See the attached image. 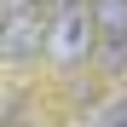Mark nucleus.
<instances>
[{"instance_id":"5","label":"nucleus","mask_w":127,"mask_h":127,"mask_svg":"<svg viewBox=\"0 0 127 127\" xmlns=\"http://www.w3.org/2000/svg\"><path fill=\"white\" fill-rule=\"evenodd\" d=\"M35 6H46V12H52V0H6V12H35Z\"/></svg>"},{"instance_id":"4","label":"nucleus","mask_w":127,"mask_h":127,"mask_svg":"<svg viewBox=\"0 0 127 127\" xmlns=\"http://www.w3.org/2000/svg\"><path fill=\"white\" fill-rule=\"evenodd\" d=\"M81 127H127V93H116L110 104H98V110L81 121Z\"/></svg>"},{"instance_id":"6","label":"nucleus","mask_w":127,"mask_h":127,"mask_svg":"<svg viewBox=\"0 0 127 127\" xmlns=\"http://www.w3.org/2000/svg\"><path fill=\"white\" fill-rule=\"evenodd\" d=\"M52 6H93V0H52Z\"/></svg>"},{"instance_id":"1","label":"nucleus","mask_w":127,"mask_h":127,"mask_svg":"<svg viewBox=\"0 0 127 127\" xmlns=\"http://www.w3.org/2000/svg\"><path fill=\"white\" fill-rule=\"evenodd\" d=\"M104 46L93 6H52V35H46V58L52 64H81L87 52Z\"/></svg>"},{"instance_id":"3","label":"nucleus","mask_w":127,"mask_h":127,"mask_svg":"<svg viewBox=\"0 0 127 127\" xmlns=\"http://www.w3.org/2000/svg\"><path fill=\"white\" fill-rule=\"evenodd\" d=\"M93 17L104 46H127V0H93Z\"/></svg>"},{"instance_id":"2","label":"nucleus","mask_w":127,"mask_h":127,"mask_svg":"<svg viewBox=\"0 0 127 127\" xmlns=\"http://www.w3.org/2000/svg\"><path fill=\"white\" fill-rule=\"evenodd\" d=\"M46 35H52V12L35 6V12H6V35H0V46H6V58H35L46 52Z\"/></svg>"}]
</instances>
